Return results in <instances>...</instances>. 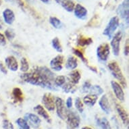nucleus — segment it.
Here are the masks:
<instances>
[{"mask_svg": "<svg viewBox=\"0 0 129 129\" xmlns=\"http://www.w3.org/2000/svg\"><path fill=\"white\" fill-rule=\"evenodd\" d=\"M28 70H29V64L27 59L25 57H22L20 59V70L24 73H25L27 72Z\"/></svg>", "mask_w": 129, "mask_h": 129, "instance_id": "nucleus-29", "label": "nucleus"}, {"mask_svg": "<svg viewBox=\"0 0 129 129\" xmlns=\"http://www.w3.org/2000/svg\"><path fill=\"white\" fill-rule=\"evenodd\" d=\"M66 68L68 70H74L78 66V61L76 57L70 55L66 63Z\"/></svg>", "mask_w": 129, "mask_h": 129, "instance_id": "nucleus-21", "label": "nucleus"}, {"mask_svg": "<svg viewBox=\"0 0 129 129\" xmlns=\"http://www.w3.org/2000/svg\"><path fill=\"white\" fill-rule=\"evenodd\" d=\"M5 62H6V65L9 70H10L11 71H13V72L17 71L18 68V63L17 59H16V57L12 55L8 56L5 59Z\"/></svg>", "mask_w": 129, "mask_h": 129, "instance_id": "nucleus-13", "label": "nucleus"}, {"mask_svg": "<svg viewBox=\"0 0 129 129\" xmlns=\"http://www.w3.org/2000/svg\"><path fill=\"white\" fill-rule=\"evenodd\" d=\"M7 2H14V0H6Z\"/></svg>", "mask_w": 129, "mask_h": 129, "instance_id": "nucleus-47", "label": "nucleus"}, {"mask_svg": "<svg viewBox=\"0 0 129 129\" xmlns=\"http://www.w3.org/2000/svg\"><path fill=\"white\" fill-rule=\"evenodd\" d=\"M55 106L56 108L57 116L61 120H65L66 118L67 111L65 108V104H64L63 100L59 98H55Z\"/></svg>", "mask_w": 129, "mask_h": 129, "instance_id": "nucleus-7", "label": "nucleus"}, {"mask_svg": "<svg viewBox=\"0 0 129 129\" xmlns=\"http://www.w3.org/2000/svg\"><path fill=\"white\" fill-rule=\"evenodd\" d=\"M89 68L91 69V70L93 71V72H97V69H96L95 68H94V67H91V66H89Z\"/></svg>", "mask_w": 129, "mask_h": 129, "instance_id": "nucleus-43", "label": "nucleus"}, {"mask_svg": "<svg viewBox=\"0 0 129 129\" xmlns=\"http://www.w3.org/2000/svg\"><path fill=\"white\" fill-rule=\"evenodd\" d=\"M5 35H6V38L8 39L9 41H12L14 39L16 35H15L14 31L12 29H11V28H8V29L6 30V31H5Z\"/></svg>", "mask_w": 129, "mask_h": 129, "instance_id": "nucleus-35", "label": "nucleus"}, {"mask_svg": "<svg viewBox=\"0 0 129 129\" xmlns=\"http://www.w3.org/2000/svg\"><path fill=\"white\" fill-rule=\"evenodd\" d=\"M73 53H74L75 55L77 56V57H78L79 58H80V59L82 60V61H83V63H85L86 65H87L88 64V61H87V59H86L85 58V57L84 56V55H83V53L81 52V51H80V50H78V49H73Z\"/></svg>", "mask_w": 129, "mask_h": 129, "instance_id": "nucleus-33", "label": "nucleus"}, {"mask_svg": "<svg viewBox=\"0 0 129 129\" xmlns=\"http://www.w3.org/2000/svg\"><path fill=\"white\" fill-rule=\"evenodd\" d=\"M98 99V96L94 95H91V94H89V95H86L85 98H83V102L87 106H89V107H93L96 104Z\"/></svg>", "mask_w": 129, "mask_h": 129, "instance_id": "nucleus-18", "label": "nucleus"}, {"mask_svg": "<svg viewBox=\"0 0 129 129\" xmlns=\"http://www.w3.org/2000/svg\"><path fill=\"white\" fill-rule=\"evenodd\" d=\"M66 120L68 123V126L70 128L75 129L78 128L80 125V119L78 114L73 111H68L66 114Z\"/></svg>", "mask_w": 129, "mask_h": 129, "instance_id": "nucleus-4", "label": "nucleus"}, {"mask_svg": "<svg viewBox=\"0 0 129 129\" xmlns=\"http://www.w3.org/2000/svg\"><path fill=\"white\" fill-rule=\"evenodd\" d=\"M89 92L91 95H96L98 97V95H102V93H104V89H102L100 85H93V86H91Z\"/></svg>", "mask_w": 129, "mask_h": 129, "instance_id": "nucleus-25", "label": "nucleus"}, {"mask_svg": "<svg viewBox=\"0 0 129 129\" xmlns=\"http://www.w3.org/2000/svg\"><path fill=\"white\" fill-rule=\"evenodd\" d=\"M122 33L120 31L118 32L113 37L112 41H111V46L112 47V51L114 55L118 56L120 53V41L122 40Z\"/></svg>", "mask_w": 129, "mask_h": 129, "instance_id": "nucleus-8", "label": "nucleus"}, {"mask_svg": "<svg viewBox=\"0 0 129 129\" xmlns=\"http://www.w3.org/2000/svg\"><path fill=\"white\" fill-rule=\"evenodd\" d=\"M41 2H43V3H48L49 2V0H41Z\"/></svg>", "mask_w": 129, "mask_h": 129, "instance_id": "nucleus-44", "label": "nucleus"}, {"mask_svg": "<svg viewBox=\"0 0 129 129\" xmlns=\"http://www.w3.org/2000/svg\"><path fill=\"white\" fill-rule=\"evenodd\" d=\"M3 17L5 22L11 25L15 20V14L10 9H6L3 12Z\"/></svg>", "mask_w": 129, "mask_h": 129, "instance_id": "nucleus-17", "label": "nucleus"}, {"mask_svg": "<svg viewBox=\"0 0 129 129\" xmlns=\"http://www.w3.org/2000/svg\"><path fill=\"white\" fill-rule=\"evenodd\" d=\"M97 124L100 129H111L110 122L106 118H97Z\"/></svg>", "mask_w": 129, "mask_h": 129, "instance_id": "nucleus-23", "label": "nucleus"}, {"mask_svg": "<svg viewBox=\"0 0 129 129\" xmlns=\"http://www.w3.org/2000/svg\"><path fill=\"white\" fill-rule=\"evenodd\" d=\"M111 85H112L113 91H114L117 99L120 102H124V93L122 88L120 86V85L116 81L113 80L111 82Z\"/></svg>", "mask_w": 129, "mask_h": 129, "instance_id": "nucleus-11", "label": "nucleus"}, {"mask_svg": "<svg viewBox=\"0 0 129 129\" xmlns=\"http://www.w3.org/2000/svg\"><path fill=\"white\" fill-rule=\"evenodd\" d=\"M6 45V37L3 34L0 33V45L1 46H4Z\"/></svg>", "mask_w": 129, "mask_h": 129, "instance_id": "nucleus-38", "label": "nucleus"}, {"mask_svg": "<svg viewBox=\"0 0 129 129\" xmlns=\"http://www.w3.org/2000/svg\"><path fill=\"white\" fill-rule=\"evenodd\" d=\"M78 1H80L81 2V1H83V0H78Z\"/></svg>", "mask_w": 129, "mask_h": 129, "instance_id": "nucleus-50", "label": "nucleus"}, {"mask_svg": "<svg viewBox=\"0 0 129 129\" xmlns=\"http://www.w3.org/2000/svg\"><path fill=\"white\" fill-rule=\"evenodd\" d=\"M129 53V45H128V39H127L126 41V45L124 47V55H128Z\"/></svg>", "mask_w": 129, "mask_h": 129, "instance_id": "nucleus-41", "label": "nucleus"}, {"mask_svg": "<svg viewBox=\"0 0 129 129\" xmlns=\"http://www.w3.org/2000/svg\"><path fill=\"white\" fill-rule=\"evenodd\" d=\"M129 4L128 0H124L122 4L117 8V13L120 15L122 18L126 22L127 25H128L129 18Z\"/></svg>", "mask_w": 129, "mask_h": 129, "instance_id": "nucleus-5", "label": "nucleus"}, {"mask_svg": "<svg viewBox=\"0 0 129 129\" xmlns=\"http://www.w3.org/2000/svg\"><path fill=\"white\" fill-rule=\"evenodd\" d=\"M99 104L101 109L104 111L106 114H110L111 112V108H110V104L109 103V100L106 95H104L100 99Z\"/></svg>", "mask_w": 129, "mask_h": 129, "instance_id": "nucleus-15", "label": "nucleus"}, {"mask_svg": "<svg viewBox=\"0 0 129 129\" xmlns=\"http://www.w3.org/2000/svg\"><path fill=\"white\" fill-rule=\"evenodd\" d=\"M74 15L76 18L79 19H85L87 17V10L85 7H83L82 5L76 4L74 9Z\"/></svg>", "mask_w": 129, "mask_h": 129, "instance_id": "nucleus-16", "label": "nucleus"}, {"mask_svg": "<svg viewBox=\"0 0 129 129\" xmlns=\"http://www.w3.org/2000/svg\"><path fill=\"white\" fill-rule=\"evenodd\" d=\"M119 26V18L118 16H114L110 20L108 25L104 30L103 34L107 36L109 39L112 38L114 32L116 30Z\"/></svg>", "mask_w": 129, "mask_h": 129, "instance_id": "nucleus-3", "label": "nucleus"}, {"mask_svg": "<svg viewBox=\"0 0 129 129\" xmlns=\"http://www.w3.org/2000/svg\"><path fill=\"white\" fill-rule=\"evenodd\" d=\"M1 29H2V26L0 24V30H1Z\"/></svg>", "mask_w": 129, "mask_h": 129, "instance_id": "nucleus-48", "label": "nucleus"}, {"mask_svg": "<svg viewBox=\"0 0 129 129\" xmlns=\"http://www.w3.org/2000/svg\"><path fill=\"white\" fill-rule=\"evenodd\" d=\"M66 107L69 109L72 107V99L71 98H68L66 100Z\"/></svg>", "mask_w": 129, "mask_h": 129, "instance_id": "nucleus-40", "label": "nucleus"}, {"mask_svg": "<svg viewBox=\"0 0 129 129\" xmlns=\"http://www.w3.org/2000/svg\"><path fill=\"white\" fill-rule=\"evenodd\" d=\"M63 62V57L61 55H57L51 59L50 61V66L52 70L55 71H61L62 70V64Z\"/></svg>", "mask_w": 129, "mask_h": 129, "instance_id": "nucleus-12", "label": "nucleus"}, {"mask_svg": "<svg viewBox=\"0 0 129 129\" xmlns=\"http://www.w3.org/2000/svg\"><path fill=\"white\" fill-rule=\"evenodd\" d=\"M20 78L30 85L40 86L52 91L58 90L54 84L55 74L46 66H35L32 72L21 74Z\"/></svg>", "mask_w": 129, "mask_h": 129, "instance_id": "nucleus-1", "label": "nucleus"}, {"mask_svg": "<svg viewBox=\"0 0 129 129\" xmlns=\"http://www.w3.org/2000/svg\"><path fill=\"white\" fill-rule=\"evenodd\" d=\"M65 83H66V77L62 75L57 76L56 78H55V80H54V84L56 87L63 86Z\"/></svg>", "mask_w": 129, "mask_h": 129, "instance_id": "nucleus-30", "label": "nucleus"}, {"mask_svg": "<svg viewBox=\"0 0 129 129\" xmlns=\"http://www.w3.org/2000/svg\"><path fill=\"white\" fill-rule=\"evenodd\" d=\"M16 123L20 129H30V126L24 118H19L16 120Z\"/></svg>", "mask_w": 129, "mask_h": 129, "instance_id": "nucleus-31", "label": "nucleus"}, {"mask_svg": "<svg viewBox=\"0 0 129 129\" xmlns=\"http://www.w3.org/2000/svg\"><path fill=\"white\" fill-rule=\"evenodd\" d=\"M27 2H28L29 3H33V2H34V1L35 0H26Z\"/></svg>", "mask_w": 129, "mask_h": 129, "instance_id": "nucleus-46", "label": "nucleus"}, {"mask_svg": "<svg viewBox=\"0 0 129 129\" xmlns=\"http://www.w3.org/2000/svg\"><path fill=\"white\" fill-rule=\"evenodd\" d=\"M61 6L67 12H72V11H74V7H75V4L72 0H66L61 4Z\"/></svg>", "mask_w": 129, "mask_h": 129, "instance_id": "nucleus-24", "label": "nucleus"}, {"mask_svg": "<svg viewBox=\"0 0 129 129\" xmlns=\"http://www.w3.org/2000/svg\"><path fill=\"white\" fill-rule=\"evenodd\" d=\"M42 103L45 108L49 111H53L55 109V99L51 93L44 94L42 98Z\"/></svg>", "mask_w": 129, "mask_h": 129, "instance_id": "nucleus-9", "label": "nucleus"}, {"mask_svg": "<svg viewBox=\"0 0 129 129\" xmlns=\"http://www.w3.org/2000/svg\"><path fill=\"white\" fill-rule=\"evenodd\" d=\"M82 129H92V128H90V127L85 126V127H83V128H82Z\"/></svg>", "mask_w": 129, "mask_h": 129, "instance_id": "nucleus-45", "label": "nucleus"}, {"mask_svg": "<svg viewBox=\"0 0 129 129\" xmlns=\"http://www.w3.org/2000/svg\"><path fill=\"white\" fill-rule=\"evenodd\" d=\"M110 53V48L108 43L100 45L97 49V55L98 59L102 61L108 60Z\"/></svg>", "mask_w": 129, "mask_h": 129, "instance_id": "nucleus-6", "label": "nucleus"}, {"mask_svg": "<svg viewBox=\"0 0 129 129\" xmlns=\"http://www.w3.org/2000/svg\"><path fill=\"white\" fill-rule=\"evenodd\" d=\"M116 108L117 112L118 113L119 116L120 117L121 120L122 121L123 124L128 126V115L126 111L123 108L122 106L118 104H116Z\"/></svg>", "mask_w": 129, "mask_h": 129, "instance_id": "nucleus-14", "label": "nucleus"}, {"mask_svg": "<svg viewBox=\"0 0 129 129\" xmlns=\"http://www.w3.org/2000/svg\"><path fill=\"white\" fill-rule=\"evenodd\" d=\"M62 89L65 93H70V92L74 93L76 89V85H74L73 83H70V81H68V83H64V85L62 87Z\"/></svg>", "mask_w": 129, "mask_h": 129, "instance_id": "nucleus-26", "label": "nucleus"}, {"mask_svg": "<svg viewBox=\"0 0 129 129\" xmlns=\"http://www.w3.org/2000/svg\"><path fill=\"white\" fill-rule=\"evenodd\" d=\"M80 78H81V75L78 70H74L68 74V80L74 85H76L79 83Z\"/></svg>", "mask_w": 129, "mask_h": 129, "instance_id": "nucleus-20", "label": "nucleus"}, {"mask_svg": "<svg viewBox=\"0 0 129 129\" xmlns=\"http://www.w3.org/2000/svg\"><path fill=\"white\" fill-rule=\"evenodd\" d=\"M2 6V0H0V6Z\"/></svg>", "mask_w": 129, "mask_h": 129, "instance_id": "nucleus-49", "label": "nucleus"}, {"mask_svg": "<svg viewBox=\"0 0 129 129\" xmlns=\"http://www.w3.org/2000/svg\"><path fill=\"white\" fill-rule=\"evenodd\" d=\"M12 96L15 102H22L23 101V93L20 88L16 87L13 89Z\"/></svg>", "mask_w": 129, "mask_h": 129, "instance_id": "nucleus-22", "label": "nucleus"}, {"mask_svg": "<svg viewBox=\"0 0 129 129\" xmlns=\"http://www.w3.org/2000/svg\"><path fill=\"white\" fill-rule=\"evenodd\" d=\"M93 43V39L91 38H85L84 37H79L77 39V43L80 46H86V45H89Z\"/></svg>", "mask_w": 129, "mask_h": 129, "instance_id": "nucleus-27", "label": "nucleus"}, {"mask_svg": "<svg viewBox=\"0 0 129 129\" xmlns=\"http://www.w3.org/2000/svg\"><path fill=\"white\" fill-rule=\"evenodd\" d=\"M24 120H25L28 125H30L33 128H38L40 126V124L41 122V119L37 116V115L34 114H31V113H27L24 116Z\"/></svg>", "mask_w": 129, "mask_h": 129, "instance_id": "nucleus-10", "label": "nucleus"}, {"mask_svg": "<svg viewBox=\"0 0 129 129\" xmlns=\"http://www.w3.org/2000/svg\"><path fill=\"white\" fill-rule=\"evenodd\" d=\"M75 107L80 113H83V110H84V107H83V102L79 98H76V100H75Z\"/></svg>", "mask_w": 129, "mask_h": 129, "instance_id": "nucleus-34", "label": "nucleus"}, {"mask_svg": "<svg viewBox=\"0 0 129 129\" xmlns=\"http://www.w3.org/2000/svg\"><path fill=\"white\" fill-rule=\"evenodd\" d=\"M0 71L4 74H6L8 73V70H7L6 66H4V64L1 61H0Z\"/></svg>", "mask_w": 129, "mask_h": 129, "instance_id": "nucleus-39", "label": "nucleus"}, {"mask_svg": "<svg viewBox=\"0 0 129 129\" xmlns=\"http://www.w3.org/2000/svg\"><path fill=\"white\" fill-rule=\"evenodd\" d=\"M49 22L55 28H60L61 27V21L56 17H50Z\"/></svg>", "mask_w": 129, "mask_h": 129, "instance_id": "nucleus-32", "label": "nucleus"}, {"mask_svg": "<svg viewBox=\"0 0 129 129\" xmlns=\"http://www.w3.org/2000/svg\"><path fill=\"white\" fill-rule=\"evenodd\" d=\"M34 110L39 115V116L43 117V118L44 119H45L47 121H48V122L50 121V116H49V115L48 114L47 112L45 110L44 108H43L42 106H41V105H37V106H35L34 108Z\"/></svg>", "mask_w": 129, "mask_h": 129, "instance_id": "nucleus-19", "label": "nucleus"}, {"mask_svg": "<svg viewBox=\"0 0 129 129\" xmlns=\"http://www.w3.org/2000/svg\"><path fill=\"white\" fill-rule=\"evenodd\" d=\"M91 83L89 82V81H86L84 83L83 85V91L84 93H87V92H89V89L91 88Z\"/></svg>", "mask_w": 129, "mask_h": 129, "instance_id": "nucleus-37", "label": "nucleus"}, {"mask_svg": "<svg viewBox=\"0 0 129 129\" xmlns=\"http://www.w3.org/2000/svg\"><path fill=\"white\" fill-rule=\"evenodd\" d=\"M51 44H52V47H53V49H55L57 52H59V53L62 52V51H63L62 47L60 44L59 39L57 37H55L54 39H53V40L51 41Z\"/></svg>", "mask_w": 129, "mask_h": 129, "instance_id": "nucleus-28", "label": "nucleus"}, {"mask_svg": "<svg viewBox=\"0 0 129 129\" xmlns=\"http://www.w3.org/2000/svg\"><path fill=\"white\" fill-rule=\"evenodd\" d=\"M65 1H66V0H55V2H56L57 4H59L60 5H61L63 2H64Z\"/></svg>", "mask_w": 129, "mask_h": 129, "instance_id": "nucleus-42", "label": "nucleus"}, {"mask_svg": "<svg viewBox=\"0 0 129 129\" xmlns=\"http://www.w3.org/2000/svg\"><path fill=\"white\" fill-rule=\"evenodd\" d=\"M108 68L110 69V72L113 75V76L116 78L124 88L126 87V80L123 75V73L121 70L120 68L119 67L118 64L116 61H111L108 64Z\"/></svg>", "mask_w": 129, "mask_h": 129, "instance_id": "nucleus-2", "label": "nucleus"}, {"mask_svg": "<svg viewBox=\"0 0 129 129\" xmlns=\"http://www.w3.org/2000/svg\"><path fill=\"white\" fill-rule=\"evenodd\" d=\"M3 128L4 129H14V125L8 119H5L3 120Z\"/></svg>", "mask_w": 129, "mask_h": 129, "instance_id": "nucleus-36", "label": "nucleus"}]
</instances>
